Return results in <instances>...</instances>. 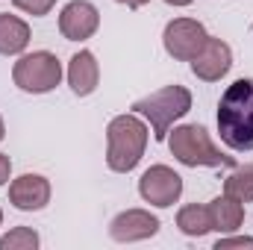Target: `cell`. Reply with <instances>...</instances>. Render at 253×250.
<instances>
[{"mask_svg":"<svg viewBox=\"0 0 253 250\" xmlns=\"http://www.w3.org/2000/svg\"><path fill=\"white\" fill-rule=\"evenodd\" d=\"M206 209H209V218H212V230L215 233H236L245 224V203H239L230 194L215 197Z\"/></svg>","mask_w":253,"mask_h":250,"instance_id":"cell-13","label":"cell"},{"mask_svg":"<svg viewBox=\"0 0 253 250\" xmlns=\"http://www.w3.org/2000/svg\"><path fill=\"white\" fill-rule=\"evenodd\" d=\"M230 68H233V50H230V44L221 42V39H212V36L206 39L203 50L191 59L194 77L203 80V83H218L221 77H227Z\"/></svg>","mask_w":253,"mask_h":250,"instance_id":"cell-10","label":"cell"},{"mask_svg":"<svg viewBox=\"0 0 253 250\" xmlns=\"http://www.w3.org/2000/svg\"><path fill=\"white\" fill-rule=\"evenodd\" d=\"M218 132L230 150H236V153L253 150V77L236 80L221 94Z\"/></svg>","mask_w":253,"mask_h":250,"instance_id":"cell-1","label":"cell"},{"mask_svg":"<svg viewBox=\"0 0 253 250\" xmlns=\"http://www.w3.org/2000/svg\"><path fill=\"white\" fill-rule=\"evenodd\" d=\"M39 248V233L30 227H15L0 239V250H36Z\"/></svg>","mask_w":253,"mask_h":250,"instance_id":"cell-17","label":"cell"},{"mask_svg":"<svg viewBox=\"0 0 253 250\" xmlns=\"http://www.w3.org/2000/svg\"><path fill=\"white\" fill-rule=\"evenodd\" d=\"M0 224H3V209H0Z\"/></svg>","mask_w":253,"mask_h":250,"instance_id":"cell-24","label":"cell"},{"mask_svg":"<svg viewBox=\"0 0 253 250\" xmlns=\"http://www.w3.org/2000/svg\"><path fill=\"white\" fill-rule=\"evenodd\" d=\"M100 27V12L88 0H71L59 12V33L68 42H85L97 33Z\"/></svg>","mask_w":253,"mask_h":250,"instance_id":"cell-8","label":"cell"},{"mask_svg":"<svg viewBox=\"0 0 253 250\" xmlns=\"http://www.w3.org/2000/svg\"><path fill=\"white\" fill-rule=\"evenodd\" d=\"M12 80L27 94H47L62 80V62L50 50H33L21 56L12 68Z\"/></svg>","mask_w":253,"mask_h":250,"instance_id":"cell-5","label":"cell"},{"mask_svg":"<svg viewBox=\"0 0 253 250\" xmlns=\"http://www.w3.org/2000/svg\"><path fill=\"white\" fill-rule=\"evenodd\" d=\"M12 6L27 12V15H33V18H42V15H47L56 6V0H12Z\"/></svg>","mask_w":253,"mask_h":250,"instance_id":"cell-18","label":"cell"},{"mask_svg":"<svg viewBox=\"0 0 253 250\" xmlns=\"http://www.w3.org/2000/svg\"><path fill=\"white\" fill-rule=\"evenodd\" d=\"M159 218L156 215H150L147 209H126L121 215H115L112 218V224H109V236L115 239V242H144V239H153L156 233H159Z\"/></svg>","mask_w":253,"mask_h":250,"instance_id":"cell-9","label":"cell"},{"mask_svg":"<svg viewBox=\"0 0 253 250\" xmlns=\"http://www.w3.org/2000/svg\"><path fill=\"white\" fill-rule=\"evenodd\" d=\"M224 194L236 197L239 203H253V165H239L224 180Z\"/></svg>","mask_w":253,"mask_h":250,"instance_id":"cell-16","label":"cell"},{"mask_svg":"<svg viewBox=\"0 0 253 250\" xmlns=\"http://www.w3.org/2000/svg\"><path fill=\"white\" fill-rule=\"evenodd\" d=\"M138 194L150 206H159V209L174 206L180 200V194H183V177L174 168H168V165H153V168H147L141 174Z\"/></svg>","mask_w":253,"mask_h":250,"instance_id":"cell-7","label":"cell"},{"mask_svg":"<svg viewBox=\"0 0 253 250\" xmlns=\"http://www.w3.org/2000/svg\"><path fill=\"white\" fill-rule=\"evenodd\" d=\"M118 3H124L126 9H141V6H147L150 0H118Z\"/></svg>","mask_w":253,"mask_h":250,"instance_id":"cell-21","label":"cell"},{"mask_svg":"<svg viewBox=\"0 0 253 250\" xmlns=\"http://www.w3.org/2000/svg\"><path fill=\"white\" fill-rule=\"evenodd\" d=\"M230 248H253V239L233 236V239H218V245H215V250H230Z\"/></svg>","mask_w":253,"mask_h":250,"instance_id":"cell-19","label":"cell"},{"mask_svg":"<svg viewBox=\"0 0 253 250\" xmlns=\"http://www.w3.org/2000/svg\"><path fill=\"white\" fill-rule=\"evenodd\" d=\"M206 39H209L206 27L194 18H174V21H168V27L162 33V44H165L168 56H174L177 62H191L203 50Z\"/></svg>","mask_w":253,"mask_h":250,"instance_id":"cell-6","label":"cell"},{"mask_svg":"<svg viewBox=\"0 0 253 250\" xmlns=\"http://www.w3.org/2000/svg\"><path fill=\"white\" fill-rule=\"evenodd\" d=\"M177 227L191 236V239H200L212 230V218H209V209L206 206H197V203H189L177 212Z\"/></svg>","mask_w":253,"mask_h":250,"instance_id":"cell-15","label":"cell"},{"mask_svg":"<svg viewBox=\"0 0 253 250\" xmlns=\"http://www.w3.org/2000/svg\"><path fill=\"white\" fill-rule=\"evenodd\" d=\"M9 203L21 212H39L50 203V183L42 174H21L9 183Z\"/></svg>","mask_w":253,"mask_h":250,"instance_id":"cell-11","label":"cell"},{"mask_svg":"<svg viewBox=\"0 0 253 250\" xmlns=\"http://www.w3.org/2000/svg\"><path fill=\"white\" fill-rule=\"evenodd\" d=\"M100 83V65L91 50H80L68 62V85L77 97H88Z\"/></svg>","mask_w":253,"mask_h":250,"instance_id":"cell-12","label":"cell"},{"mask_svg":"<svg viewBox=\"0 0 253 250\" xmlns=\"http://www.w3.org/2000/svg\"><path fill=\"white\" fill-rule=\"evenodd\" d=\"M147 147V126L138 121L135 112L115 115L106 126V165L115 174H129Z\"/></svg>","mask_w":253,"mask_h":250,"instance_id":"cell-2","label":"cell"},{"mask_svg":"<svg viewBox=\"0 0 253 250\" xmlns=\"http://www.w3.org/2000/svg\"><path fill=\"white\" fill-rule=\"evenodd\" d=\"M3 135H6V129H3V118H0V141H3Z\"/></svg>","mask_w":253,"mask_h":250,"instance_id":"cell-23","label":"cell"},{"mask_svg":"<svg viewBox=\"0 0 253 250\" xmlns=\"http://www.w3.org/2000/svg\"><path fill=\"white\" fill-rule=\"evenodd\" d=\"M168 6H189V3H194V0H165Z\"/></svg>","mask_w":253,"mask_h":250,"instance_id":"cell-22","label":"cell"},{"mask_svg":"<svg viewBox=\"0 0 253 250\" xmlns=\"http://www.w3.org/2000/svg\"><path fill=\"white\" fill-rule=\"evenodd\" d=\"M30 44V27L18 15H0V53L3 56H18Z\"/></svg>","mask_w":253,"mask_h":250,"instance_id":"cell-14","label":"cell"},{"mask_svg":"<svg viewBox=\"0 0 253 250\" xmlns=\"http://www.w3.org/2000/svg\"><path fill=\"white\" fill-rule=\"evenodd\" d=\"M189 109H191V91L186 85H165V88H159V91H153V94L132 103V112L144 115L150 121L156 141H165L174 121L189 115Z\"/></svg>","mask_w":253,"mask_h":250,"instance_id":"cell-3","label":"cell"},{"mask_svg":"<svg viewBox=\"0 0 253 250\" xmlns=\"http://www.w3.org/2000/svg\"><path fill=\"white\" fill-rule=\"evenodd\" d=\"M168 147H171L174 159H177L180 165H186V168H200V165H203V168H233V165H236V159L227 156V153H221V150L212 144L209 132L197 124L177 126V129L168 135Z\"/></svg>","mask_w":253,"mask_h":250,"instance_id":"cell-4","label":"cell"},{"mask_svg":"<svg viewBox=\"0 0 253 250\" xmlns=\"http://www.w3.org/2000/svg\"><path fill=\"white\" fill-rule=\"evenodd\" d=\"M9 174H12V162H9V156H6V153H0V186H6Z\"/></svg>","mask_w":253,"mask_h":250,"instance_id":"cell-20","label":"cell"}]
</instances>
